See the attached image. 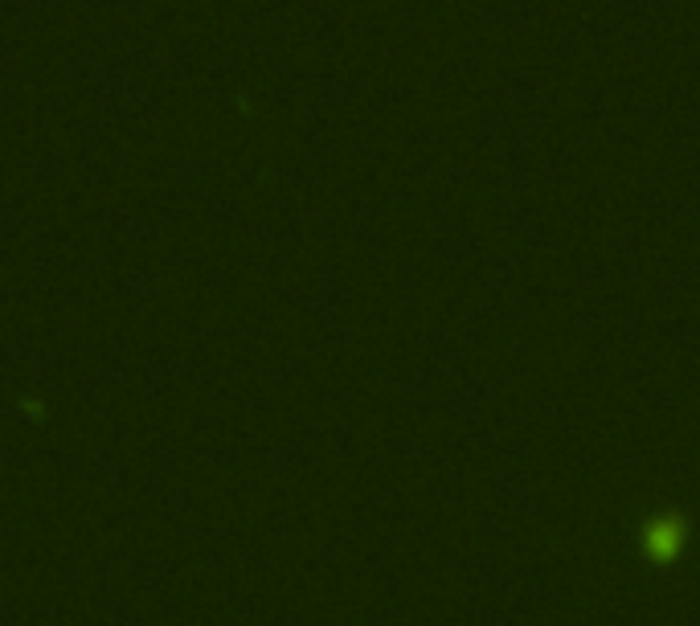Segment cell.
<instances>
[{
  "label": "cell",
  "mask_w": 700,
  "mask_h": 626,
  "mask_svg": "<svg viewBox=\"0 0 700 626\" xmlns=\"http://www.w3.org/2000/svg\"><path fill=\"white\" fill-rule=\"evenodd\" d=\"M680 541H684V528H680V520H655L651 528H647V553L655 557V561H672L676 553H680Z\"/></svg>",
  "instance_id": "cell-1"
}]
</instances>
